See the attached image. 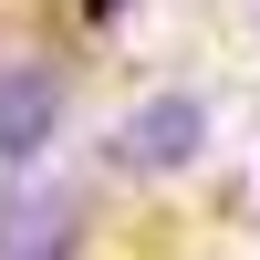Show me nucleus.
Wrapping results in <instances>:
<instances>
[{
	"instance_id": "obj_1",
	"label": "nucleus",
	"mask_w": 260,
	"mask_h": 260,
	"mask_svg": "<svg viewBox=\"0 0 260 260\" xmlns=\"http://www.w3.org/2000/svg\"><path fill=\"white\" fill-rule=\"evenodd\" d=\"M73 187H11L0 198V260H62L73 250Z\"/></svg>"
},
{
	"instance_id": "obj_2",
	"label": "nucleus",
	"mask_w": 260,
	"mask_h": 260,
	"mask_svg": "<svg viewBox=\"0 0 260 260\" xmlns=\"http://www.w3.org/2000/svg\"><path fill=\"white\" fill-rule=\"evenodd\" d=\"M62 125V83H52V62H0V156H31L42 136Z\"/></svg>"
},
{
	"instance_id": "obj_3",
	"label": "nucleus",
	"mask_w": 260,
	"mask_h": 260,
	"mask_svg": "<svg viewBox=\"0 0 260 260\" xmlns=\"http://www.w3.org/2000/svg\"><path fill=\"white\" fill-rule=\"evenodd\" d=\"M198 136H208L198 104H187V94H156V104L115 136V156H125V167H187V156H198Z\"/></svg>"
}]
</instances>
